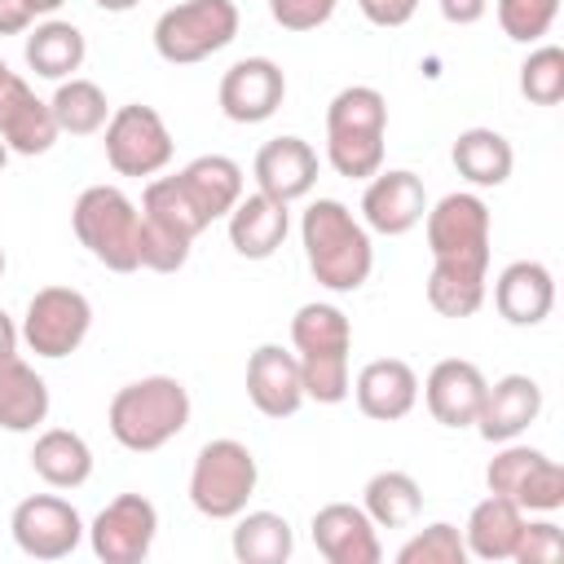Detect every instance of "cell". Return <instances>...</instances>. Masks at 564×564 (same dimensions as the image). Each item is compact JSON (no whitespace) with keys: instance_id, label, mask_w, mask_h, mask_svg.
<instances>
[{"instance_id":"cell-1","label":"cell","mask_w":564,"mask_h":564,"mask_svg":"<svg viewBox=\"0 0 564 564\" xmlns=\"http://www.w3.org/2000/svg\"><path fill=\"white\" fill-rule=\"evenodd\" d=\"M300 242H304V260L308 273L335 291H361L370 269H375V247H370V229L339 203V198H313L300 216Z\"/></svg>"},{"instance_id":"cell-2","label":"cell","mask_w":564,"mask_h":564,"mask_svg":"<svg viewBox=\"0 0 564 564\" xmlns=\"http://www.w3.org/2000/svg\"><path fill=\"white\" fill-rule=\"evenodd\" d=\"M291 348H295L308 401H317V405L348 401V392H352V370H348L352 326H348L344 308L322 304V300L300 304L291 317Z\"/></svg>"},{"instance_id":"cell-3","label":"cell","mask_w":564,"mask_h":564,"mask_svg":"<svg viewBox=\"0 0 564 564\" xmlns=\"http://www.w3.org/2000/svg\"><path fill=\"white\" fill-rule=\"evenodd\" d=\"M110 436L132 454H154L189 427V392L172 375H145L123 383L106 405Z\"/></svg>"},{"instance_id":"cell-4","label":"cell","mask_w":564,"mask_h":564,"mask_svg":"<svg viewBox=\"0 0 564 564\" xmlns=\"http://www.w3.org/2000/svg\"><path fill=\"white\" fill-rule=\"evenodd\" d=\"M388 101L370 84L339 88L326 106V163L348 181H370L383 167Z\"/></svg>"},{"instance_id":"cell-5","label":"cell","mask_w":564,"mask_h":564,"mask_svg":"<svg viewBox=\"0 0 564 564\" xmlns=\"http://www.w3.org/2000/svg\"><path fill=\"white\" fill-rule=\"evenodd\" d=\"M70 229L110 273L141 269V207L119 185H88L70 207Z\"/></svg>"},{"instance_id":"cell-6","label":"cell","mask_w":564,"mask_h":564,"mask_svg":"<svg viewBox=\"0 0 564 564\" xmlns=\"http://www.w3.org/2000/svg\"><path fill=\"white\" fill-rule=\"evenodd\" d=\"M207 229V216L194 207L176 176H154L141 194V269L176 273L189 260L194 238Z\"/></svg>"},{"instance_id":"cell-7","label":"cell","mask_w":564,"mask_h":564,"mask_svg":"<svg viewBox=\"0 0 564 564\" xmlns=\"http://www.w3.org/2000/svg\"><path fill=\"white\" fill-rule=\"evenodd\" d=\"M256 485H260L256 454L234 436L207 441L189 467V502L207 520H234L238 511H247Z\"/></svg>"},{"instance_id":"cell-8","label":"cell","mask_w":564,"mask_h":564,"mask_svg":"<svg viewBox=\"0 0 564 564\" xmlns=\"http://www.w3.org/2000/svg\"><path fill=\"white\" fill-rule=\"evenodd\" d=\"M234 35H238L234 0H176L154 22V53L167 66H194L229 48Z\"/></svg>"},{"instance_id":"cell-9","label":"cell","mask_w":564,"mask_h":564,"mask_svg":"<svg viewBox=\"0 0 564 564\" xmlns=\"http://www.w3.org/2000/svg\"><path fill=\"white\" fill-rule=\"evenodd\" d=\"M427 229V251L441 264H463L489 273V242H494V220L480 194L454 189L423 216Z\"/></svg>"},{"instance_id":"cell-10","label":"cell","mask_w":564,"mask_h":564,"mask_svg":"<svg viewBox=\"0 0 564 564\" xmlns=\"http://www.w3.org/2000/svg\"><path fill=\"white\" fill-rule=\"evenodd\" d=\"M88 326H93V304H88L84 291H75V286H40L26 300L18 339L35 357L57 361V357H70L88 339Z\"/></svg>"},{"instance_id":"cell-11","label":"cell","mask_w":564,"mask_h":564,"mask_svg":"<svg viewBox=\"0 0 564 564\" xmlns=\"http://www.w3.org/2000/svg\"><path fill=\"white\" fill-rule=\"evenodd\" d=\"M106 163L119 172V176H159L167 163H172V132L163 123V115L154 106H141V101H128L119 110H110L106 119Z\"/></svg>"},{"instance_id":"cell-12","label":"cell","mask_w":564,"mask_h":564,"mask_svg":"<svg viewBox=\"0 0 564 564\" xmlns=\"http://www.w3.org/2000/svg\"><path fill=\"white\" fill-rule=\"evenodd\" d=\"M485 485H489V494L511 498L524 516H529V511L551 516V511L564 507V467H560L555 458H546L542 449H533V445L507 441V445L489 458Z\"/></svg>"},{"instance_id":"cell-13","label":"cell","mask_w":564,"mask_h":564,"mask_svg":"<svg viewBox=\"0 0 564 564\" xmlns=\"http://www.w3.org/2000/svg\"><path fill=\"white\" fill-rule=\"evenodd\" d=\"M9 533H13L18 551L31 555V560H66L84 542L88 524H84V516L66 498H57V494H31V498H22L13 507Z\"/></svg>"},{"instance_id":"cell-14","label":"cell","mask_w":564,"mask_h":564,"mask_svg":"<svg viewBox=\"0 0 564 564\" xmlns=\"http://www.w3.org/2000/svg\"><path fill=\"white\" fill-rule=\"evenodd\" d=\"M159 538V511L145 494L110 498L88 524V546L101 564H141Z\"/></svg>"},{"instance_id":"cell-15","label":"cell","mask_w":564,"mask_h":564,"mask_svg":"<svg viewBox=\"0 0 564 564\" xmlns=\"http://www.w3.org/2000/svg\"><path fill=\"white\" fill-rule=\"evenodd\" d=\"M216 101L229 123H264L286 101V75L273 57H242L220 75Z\"/></svg>"},{"instance_id":"cell-16","label":"cell","mask_w":564,"mask_h":564,"mask_svg":"<svg viewBox=\"0 0 564 564\" xmlns=\"http://www.w3.org/2000/svg\"><path fill=\"white\" fill-rule=\"evenodd\" d=\"M427 216V189L410 167H379L361 194V225L383 238L410 234Z\"/></svg>"},{"instance_id":"cell-17","label":"cell","mask_w":564,"mask_h":564,"mask_svg":"<svg viewBox=\"0 0 564 564\" xmlns=\"http://www.w3.org/2000/svg\"><path fill=\"white\" fill-rule=\"evenodd\" d=\"M313 546L326 564H379V529L375 520L352 502H326L313 511Z\"/></svg>"},{"instance_id":"cell-18","label":"cell","mask_w":564,"mask_h":564,"mask_svg":"<svg viewBox=\"0 0 564 564\" xmlns=\"http://www.w3.org/2000/svg\"><path fill=\"white\" fill-rule=\"evenodd\" d=\"M542 414V383L533 375H502L485 388L480 414H476V432L489 445H507L520 432H529Z\"/></svg>"},{"instance_id":"cell-19","label":"cell","mask_w":564,"mask_h":564,"mask_svg":"<svg viewBox=\"0 0 564 564\" xmlns=\"http://www.w3.org/2000/svg\"><path fill=\"white\" fill-rule=\"evenodd\" d=\"M57 137L62 132H57L48 101H40L22 75H9L0 84V141H4V150L35 159V154H48Z\"/></svg>"},{"instance_id":"cell-20","label":"cell","mask_w":564,"mask_h":564,"mask_svg":"<svg viewBox=\"0 0 564 564\" xmlns=\"http://www.w3.org/2000/svg\"><path fill=\"white\" fill-rule=\"evenodd\" d=\"M485 370L476 361H463V357H445L427 370L423 379V401H427V414L441 423V427H471L476 414H480V401H485Z\"/></svg>"},{"instance_id":"cell-21","label":"cell","mask_w":564,"mask_h":564,"mask_svg":"<svg viewBox=\"0 0 564 564\" xmlns=\"http://www.w3.org/2000/svg\"><path fill=\"white\" fill-rule=\"evenodd\" d=\"M247 401L264 419H291L308 401L295 352H286L282 344H260L247 357Z\"/></svg>"},{"instance_id":"cell-22","label":"cell","mask_w":564,"mask_h":564,"mask_svg":"<svg viewBox=\"0 0 564 564\" xmlns=\"http://www.w3.org/2000/svg\"><path fill=\"white\" fill-rule=\"evenodd\" d=\"M348 397L357 401V410H361L366 419H375V423H397V419H405V414L419 405V375H414V366L401 361V357H375V361H366V366L357 370Z\"/></svg>"},{"instance_id":"cell-23","label":"cell","mask_w":564,"mask_h":564,"mask_svg":"<svg viewBox=\"0 0 564 564\" xmlns=\"http://www.w3.org/2000/svg\"><path fill=\"white\" fill-rule=\"evenodd\" d=\"M251 172H256L260 194L291 207L295 198H308L317 185V150L304 137H273L256 150Z\"/></svg>"},{"instance_id":"cell-24","label":"cell","mask_w":564,"mask_h":564,"mask_svg":"<svg viewBox=\"0 0 564 564\" xmlns=\"http://www.w3.org/2000/svg\"><path fill=\"white\" fill-rule=\"evenodd\" d=\"M494 308L511 326H542L555 308V278L542 260H511L494 278Z\"/></svg>"},{"instance_id":"cell-25","label":"cell","mask_w":564,"mask_h":564,"mask_svg":"<svg viewBox=\"0 0 564 564\" xmlns=\"http://www.w3.org/2000/svg\"><path fill=\"white\" fill-rule=\"evenodd\" d=\"M225 220H229V247L242 260H269L286 242V234H291L286 203H278V198H269L260 189L256 194H242Z\"/></svg>"},{"instance_id":"cell-26","label":"cell","mask_w":564,"mask_h":564,"mask_svg":"<svg viewBox=\"0 0 564 564\" xmlns=\"http://www.w3.org/2000/svg\"><path fill=\"white\" fill-rule=\"evenodd\" d=\"M520 529H524V511L502 494H485L463 524V546L471 560L498 564V560H511Z\"/></svg>"},{"instance_id":"cell-27","label":"cell","mask_w":564,"mask_h":564,"mask_svg":"<svg viewBox=\"0 0 564 564\" xmlns=\"http://www.w3.org/2000/svg\"><path fill=\"white\" fill-rule=\"evenodd\" d=\"M48 383L35 375L31 361L18 352L0 357V427L4 432H35L48 419Z\"/></svg>"},{"instance_id":"cell-28","label":"cell","mask_w":564,"mask_h":564,"mask_svg":"<svg viewBox=\"0 0 564 564\" xmlns=\"http://www.w3.org/2000/svg\"><path fill=\"white\" fill-rule=\"evenodd\" d=\"M449 159H454V172L467 185H476V189L507 185L511 181V167H516L511 141L502 132H494V128H463L458 141H454V150H449Z\"/></svg>"},{"instance_id":"cell-29","label":"cell","mask_w":564,"mask_h":564,"mask_svg":"<svg viewBox=\"0 0 564 564\" xmlns=\"http://www.w3.org/2000/svg\"><path fill=\"white\" fill-rule=\"evenodd\" d=\"M176 181L185 185V194L194 198V207L207 216V225L220 220V216H229L234 203L242 198V167L229 154H198V159H189L176 172Z\"/></svg>"},{"instance_id":"cell-30","label":"cell","mask_w":564,"mask_h":564,"mask_svg":"<svg viewBox=\"0 0 564 564\" xmlns=\"http://www.w3.org/2000/svg\"><path fill=\"white\" fill-rule=\"evenodd\" d=\"M31 471L48 489H79L93 476V449L70 427H48L31 445Z\"/></svg>"},{"instance_id":"cell-31","label":"cell","mask_w":564,"mask_h":564,"mask_svg":"<svg viewBox=\"0 0 564 564\" xmlns=\"http://www.w3.org/2000/svg\"><path fill=\"white\" fill-rule=\"evenodd\" d=\"M26 66L40 75V79H70L79 66H84V53H88V44H84V31L75 26V22H62V18H48V22H40V26H31L26 31Z\"/></svg>"},{"instance_id":"cell-32","label":"cell","mask_w":564,"mask_h":564,"mask_svg":"<svg viewBox=\"0 0 564 564\" xmlns=\"http://www.w3.org/2000/svg\"><path fill=\"white\" fill-rule=\"evenodd\" d=\"M361 511L375 520V529H410L423 511V489L410 471H375L361 489Z\"/></svg>"},{"instance_id":"cell-33","label":"cell","mask_w":564,"mask_h":564,"mask_svg":"<svg viewBox=\"0 0 564 564\" xmlns=\"http://www.w3.org/2000/svg\"><path fill=\"white\" fill-rule=\"evenodd\" d=\"M229 546L238 564H286L295 551V533L278 511H238Z\"/></svg>"},{"instance_id":"cell-34","label":"cell","mask_w":564,"mask_h":564,"mask_svg":"<svg viewBox=\"0 0 564 564\" xmlns=\"http://www.w3.org/2000/svg\"><path fill=\"white\" fill-rule=\"evenodd\" d=\"M485 295H489V273L432 260V273H427V304H432L441 317H471V313H480Z\"/></svg>"},{"instance_id":"cell-35","label":"cell","mask_w":564,"mask_h":564,"mask_svg":"<svg viewBox=\"0 0 564 564\" xmlns=\"http://www.w3.org/2000/svg\"><path fill=\"white\" fill-rule=\"evenodd\" d=\"M48 110L57 119V132H70V137H93L110 119L106 93L93 79H79V75H70V79L57 84V93L48 97Z\"/></svg>"},{"instance_id":"cell-36","label":"cell","mask_w":564,"mask_h":564,"mask_svg":"<svg viewBox=\"0 0 564 564\" xmlns=\"http://www.w3.org/2000/svg\"><path fill=\"white\" fill-rule=\"evenodd\" d=\"M520 93L533 106H560L564 101V48L560 44H538L520 62Z\"/></svg>"},{"instance_id":"cell-37","label":"cell","mask_w":564,"mask_h":564,"mask_svg":"<svg viewBox=\"0 0 564 564\" xmlns=\"http://www.w3.org/2000/svg\"><path fill=\"white\" fill-rule=\"evenodd\" d=\"M397 564H467V546H463L458 524L436 520V524L419 529L410 542H401Z\"/></svg>"},{"instance_id":"cell-38","label":"cell","mask_w":564,"mask_h":564,"mask_svg":"<svg viewBox=\"0 0 564 564\" xmlns=\"http://www.w3.org/2000/svg\"><path fill=\"white\" fill-rule=\"evenodd\" d=\"M494 13L507 40L538 44L560 18V0H494Z\"/></svg>"},{"instance_id":"cell-39","label":"cell","mask_w":564,"mask_h":564,"mask_svg":"<svg viewBox=\"0 0 564 564\" xmlns=\"http://www.w3.org/2000/svg\"><path fill=\"white\" fill-rule=\"evenodd\" d=\"M560 555H564V533H560V524H555V520H529V516H524V529H520V538H516L511 560H516V564H551V560H560Z\"/></svg>"},{"instance_id":"cell-40","label":"cell","mask_w":564,"mask_h":564,"mask_svg":"<svg viewBox=\"0 0 564 564\" xmlns=\"http://www.w3.org/2000/svg\"><path fill=\"white\" fill-rule=\"evenodd\" d=\"M339 0H269V13L282 31H317L330 22Z\"/></svg>"},{"instance_id":"cell-41","label":"cell","mask_w":564,"mask_h":564,"mask_svg":"<svg viewBox=\"0 0 564 564\" xmlns=\"http://www.w3.org/2000/svg\"><path fill=\"white\" fill-rule=\"evenodd\" d=\"M357 9H361V18L366 22H375V26H405L410 18H414V9H419V0H357Z\"/></svg>"},{"instance_id":"cell-42","label":"cell","mask_w":564,"mask_h":564,"mask_svg":"<svg viewBox=\"0 0 564 564\" xmlns=\"http://www.w3.org/2000/svg\"><path fill=\"white\" fill-rule=\"evenodd\" d=\"M436 9H441V18L449 26H476L485 18L489 0H436Z\"/></svg>"},{"instance_id":"cell-43","label":"cell","mask_w":564,"mask_h":564,"mask_svg":"<svg viewBox=\"0 0 564 564\" xmlns=\"http://www.w3.org/2000/svg\"><path fill=\"white\" fill-rule=\"evenodd\" d=\"M35 22L26 0H0V35H26Z\"/></svg>"},{"instance_id":"cell-44","label":"cell","mask_w":564,"mask_h":564,"mask_svg":"<svg viewBox=\"0 0 564 564\" xmlns=\"http://www.w3.org/2000/svg\"><path fill=\"white\" fill-rule=\"evenodd\" d=\"M9 352H18V326H13V317L0 308V357H9Z\"/></svg>"},{"instance_id":"cell-45","label":"cell","mask_w":564,"mask_h":564,"mask_svg":"<svg viewBox=\"0 0 564 564\" xmlns=\"http://www.w3.org/2000/svg\"><path fill=\"white\" fill-rule=\"evenodd\" d=\"M26 4H31V13H35V18H48V13H57L66 0H26Z\"/></svg>"},{"instance_id":"cell-46","label":"cell","mask_w":564,"mask_h":564,"mask_svg":"<svg viewBox=\"0 0 564 564\" xmlns=\"http://www.w3.org/2000/svg\"><path fill=\"white\" fill-rule=\"evenodd\" d=\"M97 9H106V13H128V9H137L141 0H93Z\"/></svg>"},{"instance_id":"cell-47","label":"cell","mask_w":564,"mask_h":564,"mask_svg":"<svg viewBox=\"0 0 564 564\" xmlns=\"http://www.w3.org/2000/svg\"><path fill=\"white\" fill-rule=\"evenodd\" d=\"M4 163H9V150H4V141H0V172H4Z\"/></svg>"},{"instance_id":"cell-48","label":"cell","mask_w":564,"mask_h":564,"mask_svg":"<svg viewBox=\"0 0 564 564\" xmlns=\"http://www.w3.org/2000/svg\"><path fill=\"white\" fill-rule=\"evenodd\" d=\"M9 75H13V70H9V66H4V57H0V84H4Z\"/></svg>"},{"instance_id":"cell-49","label":"cell","mask_w":564,"mask_h":564,"mask_svg":"<svg viewBox=\"0 0 564 564\" xmlns=\"http://www.w3.org/2000/svg\"><path fill=\"white\" fill-rule=\"evenodd\" d=\"M0 278H4V247H0Z\"/></svg>"}]
</instances>
